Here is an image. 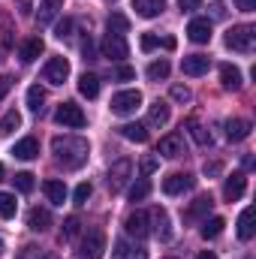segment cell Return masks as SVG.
<instances>
[{
	"label": "cell",
	"mask_w": 256,
	"mask_h": 259,
	"mask_svg": "<svg viewBox=\"0 0 256 259\" xmlns=\"http://www.w3.org/2000/svg\"><path fill=\"white\" fill-rule=\"evenodd\" d=\"M52 154H55L58 163H64L66 169H78V166L88 163L91 145L81 136H55L52 139Z\"/></svg>",
	"instance_id": "6da1fadb"
},
{
	"label": "cell",
	"mask_w": 256,
	"mask_h": 259,
	"mask_svg": "<svg viewBox=\"0 0 256 259\" xmlns=\"http://www.w3.org/2000/svg\"><path fill=\"white\" fill-rule=\"evenodd\" d=\"M253 39H256V27L250 24H235V27H229L226 30V46L232 49V52H253Z\"/></svg>",
	"instance_id": "7a4b0ae2"
},
{
	"label": "cell",
	"mask_w": 256,
	"mask_h": 259,
	"mask_svg": "<svg viewBox=\"0 0 256 259\" xmlns=\"http://www.w3.org/2000/svg\"><path fill=\"white\" fill-rule=\"evenodd\" d=\"M139 106H142V94H139V91H121V94H115V97H112V103H109L112 115H118V118L133 115Z\"/></svg>",
	"instance_id": "3957f363"
},
{
	"label": "cell",
	"mask_w": 256,
	"mask_h": 259,
	"mask_svg": "<svg viewBox=\"0 0 256 259\" xmlns=\"http://www.w3.org/2000/svg\"><path fill=\"white\" fill-rule=\"evenodd\" d=\"M55 121L61 124V127H69V130H78L88 124V118H84V112H81V106H75V103H61L58 106V112H55Z\"/></svg>",
	"instance_id": "277c9868"
},
{
	"label": "cell",
	"mask_w": 256,
	"mask_h": 259,
	"mask_svg": "<svg viewBox=\"0 0 256 259\" xmlns=\"http://www.w3.org/2000/svg\"><path fill=\"white\" fill-rule=\"evenodd\" d=\"M130 172H133V163H130L127 157H121V160H115L112 166H109V190H124V184H127Z\"/></svg>",
	"instance_id": "5b68a950"
},
{
	"label": "cell",
	"mask_w": 256,
	"mask_h": 259,
	"mask_svg": "<svg viewBox=\"0 0 256 259\" xmlns=\"http://www.w3.org/2000/svg\"><path fill=\"white\" fill-rule=\"evenodd\" d=\"M106 253V235L100 229L88 232V238L81 241V259H103Z\"/></svg>",
	"instance_id": "8992f818"
},
{
	"label": "cell",
	"mask_w": 256,
	"mask_h": 259,
	"mask_svg": "<svg viewBox=\"0 0 256 259\" xmlns=\"http://www.w3.org/2000/svg\"><path fill=\"white\" fill-rule=\"evenodd\" d=\"M124 226H127V235H133V238H148L151 235V217L145 211H133L124 220Z\"/></svg>",
	"instance_id": "52a82bcc"
},
{
	"label": "cell",
	"mask_w": 256,
	"mask_h": 259,
	"mask_svg": "<svg viewBox=\"0 0 256 259\" xmlns=\"http://www.w3.org/2000/svg\"><path fill=\"white\" fill-rule=\"evenodd\" d=\"M193 184H196L193 175H187V172H172L169 178H163V193L178 196V193H184V190H190Z\"/></svg>",
	"instance_id": "ba28073f"
},
{
	"label": "cell",
	"mask_w": 256,
	"mask_h": 259,
	"mask_svg": "<svg viewBox=\"0 0 256 259\" xmlns=\"http://www.w3.org/2000/svg\"><path fill=\"white\" fill-rule=\"evenodd\" d=\"M42 75H46V81H52V84H64L66 78H69V61L66 58H52L46 69H42Z\"/></svg>",
	"instance_id": "9c48e42d"
},
{
	"label": "cell",
	"mask_w": 256,
	"mask_h": 259,
	"mask_svg": "<svg viewBox=\"0 0 256 259\" xmlns=\"http://www.w3.org/2000/svg\"><path fill=\"white\" fill-rule=\"evenodd\" d=\"M103 55H106V58H112V61H124V58L130 55L127 39H124L121 33H109V36H106V42H103Z\"/></svg>",
	"instance_id": "30bf717a"
},
{
	"label": "cell",
	"mask_w": 256,
	"mask_h": 259,
	"mask_svg": "<svg viewBox=\"0 0 256 259\" xmlns=\"http://www.w3.org/2000/svg\"><path fill=\"white\" fill-rule=\"evenodd\" d=\"M157 151H160L163 157H181V154H184V136H181V133L163 136L160 145H157Z\"/></svg>",
	"instance_id": "8fae6325"
},
{
	"label": "cell",
	"mask_w": 256,
	"mask_h": 259,
	"mask_svg": "<svg viewBox=\"0 0 256 259\" xmlns=\"http://www.w3.org/2000/svg\"><path fill=\"white\" fill-rule=\"evenodd\" d=\"M247 190V178L241 175V172H235L232 178H226V184H223V199L226 202H238L241 196Z\"/></svg>",
	"instance_id": "7c38bea8"
},
{
	"label": "cell",
	"mask_w": 256,
	"mask_h": 259,
	"mask_svg": "<svg viewBox=\"0 0 256 259\" xmlns=\"http://www.w3.org/2000/svg\"><path fill=\"white\" fill-rule=\"evenodd\" d=\"M208 66H211V61L205 58V55H187L184 61H181V69H184V75H205L208 72Z\"/></svg>",
	"instance_id": "4fadbf2b"
},
{
	"label": "cell",
	"mask_w": 256,
	"mask_h": 259,
	"mask_svg": "<svg viewBox=\"0 0 256 259\" xmlns=\"http://www.w3.org/2000/svg\"><path fill=\"white\" fill-rule=\"evenodd\" d=\"M187 36H190L193 42H208L211 39V21L208 18H193L190 24H187Z\"/></svg>",
	"instance_id": "5bb4252c"
},
{
	"label": "cell",
	"mask_w": 256,
	"mask_h": 259,
	"mask_svg": "<svg viewBox=\"0 0 256 259\" xmlns=\"http://www.w3.org/2000/svg\"><path fill=\"white\" fill-rule=\"evenodd\" d=\"M61 9H64V0H42V3H39V15H36V24H39V27L52 24Z\"/></svg>",
	"instance_id": "9a60e30c"
},
{
	"label": "cell",
	"mask_w": 256,
	"mask_h": 259,
	"mask_svg": "<svg viewBox=\"0 0 256 259\" xmlns=\"http://www.w3.org/2000/svg\"><path fill=\"white\" fill-rule=\"evenodd\" d=\"M148 217L154 220L160 241H172V223H169V214H166V208H154V214H148Z\"/></svg>",
	"instance_id": "2e32d148"
},
{
	"label": "cell",
	"mask_w": 256,
	"mask_h": 259,
	"mask_svg": "<svg viewBox=\"0 0 256 259\" xmlns=\"http://www.w3.org/2000/svg\"><path fill=\"white\" fill-rule=\"evenodd\" d=\"M133 9L142 18H157L166 9V0H133Z\"/></svg>",
	"instance_id": "e0dca14e"
},
{
	"label": "cell",
	"mask_w": 256,
	"mask_h": 259,
	"mask_svg": "<svg viewBox=\"0 0 256 259\" xmlns=\"http://www.w3.org/2000/svg\"><path fill=\"white\" fill-rule=\"evenodd\" d=\"M247 136H250V121H244V118L226 121V139L229 142H244Z\"/></svg>",
	"instance_id": "ac0fdd59"
},
{
	"label": "cell",
	"mask_w": 256,
	"mask_h": 259,
	"mask_svg": "<svg viewBox=\"0 0 256 259\" xmlns=\"http://www.w3.org/2000/svg\"><path fill=\"white\" fill-rule=\"evenodd\" d=\"M220 84L226 88V91H238L244 81H241V69L232 64H223L220 66Z\"/></svg>",
	"instance_id": "d6986e66"
},
{
	"label": "cell",
	"mask_w": 256,
	"mask_h": 259,
	"mask_svg": "<svg viewBox=\"0 0 256 259\" xmlns=\"http://www.w3.org/2000/svg\"><path fill=\"white\" fill-rule=\"evenodd\" d=\"M39 55H42V39H39V36L24 39V42H21V49H18V58H21L24 64H33Z\"/></svg>",
	"instance_id": "ffe728a7"
},
{
	"label": "cell",
	"mask_w": 256,
	"mask_h": 259,
	"mask_svg": "<svg viewBox=\"0 0 256 259\" xmlns=\"http://www.w3.org/2000/svg\"><path fill=\"white\" fill-rule=\"evenodd\" d=\"M169 118H172V112H169V106H166V103H160V100L148 109V127H166V124H169Z\"/></svg>",
	"instance_id": "44dd1931"
},
{
	"label": "cell",
	"mask_w": 256,
	"mask_h": 259,
	"mask_svg": "<svg viewBox=\"0 0 256 259\" xmlns=\"http://www.w3.org/2000/svg\"><path fill=\"white\" fill-rule=\"evenodd\" d=\"M36 154H39V142H36L33 136L15 142V148H12V157H18V160H33Z\"/></svg>",
	"instance_id": "7402d4cb"
},
{
	"label": "cell",
	"mask_w": 256,
	"mask_h": 259,
	"mask_svg": "<svg viewBox=\"0 0 256 259\" xmlns=\"http://www.w3.org/2000/svg\"><path fill=\"white\" fill-rule=\"evenodd\" d=\"M27 226H30L33 232H46V229L52 226V214H49L46 208H30V211H27Z\"/></svg>",
	"instance_id": "603a6c76"
},
{
	"label": "cell",
	"mask_w": 256,
	"mask_h": 259,
	"mask_svg": "<svg viewBox=\"0 0 256 259\" xmlns=\"http://www.w3.org/2000/svg\"><path fill=\"white\" fill-rule=\"evenodd\" d=\"M42 193L49 196L52 205H64L66 202V184L64 181H58V178H49V181L42 184Z\"/></svg>",
	"instance_id": "cb8c5ba5"
},
{
	"label": "cell",
	"mask_w": 256,
	"mask_h": 259,
	"mask_svg": "<svg viewBox=\"0 0 256 259\" xmlns=\"http://www.w3.org/2000/svg\"><path fill=\"white\" fill-rule=\"evenodd\" d=\"M78 94L88 97V100H97V97H100V78L91 75V72H84V75L78 78Z\"/></svg>",
	"instance_id": "d4e9b609"
},
{
	"label": "cell",
	"mask_w": 256,
	"mask_h": 259,
	"mask_svg": "<svg viewBox=\"0 0 256 259\" xmlns=\"http://www.w3.org/2000/svg\"><path fill=\"white\" fill-rule=\"evenodd\" d=\"M211 205H214L211 196H196V199L190 202V208H187L184 217H187V220H199V217H205V214L211 211Z\"/></svg>",
	"instance_id": "484cf974"
},
{
	"label": "cell",
	"mask_w": 256,
	"mask_h": 259,
	"mask_svg": "<svg viewBox=\"0 0 256 259\" xmlns=\"http://www.w3.org/2000/svg\"><path fill=\"white\" fill-rule=\"evenodd\" d=\"M238 238L241 241H250L253 238V208H244L238 214Z\"/></svg>",
	"instance_id": "4316f807"
},
{
	"label": "cell",
	"mask_w": 256,
	"mask_h": 259,
	"mask_svg": "<svg viewBox=\"0 0 256 259\" xmlns=\"http://www.w3.org/2000/svg\"><path fill=\"white\" fill-rule=\"evenodd\" d=\"M115 259H148V250L145 247H133L127 241H118L115 244Z\"/></svg>",
	"instance_id": "83f0119b"
},
{
	"label": "cell",
	"mask_w": 256,
	"mask_h": 259,
	"mask_svg": "<svg viewBox=\"0 0 256 259\" xmlns=\"http://www.w3.org/2000/svg\"><path fill=\"white\" fill-rule=\"evenodd\" d=\"M223 226H226V220L223 217H205V223H202V238H208V241H214V238H220L223 235Z\"/></svg>",
	"instance_id": "f1b7e54d"
},
{
	"label": "cell",
	"mask_w": 256,
	"mask_h": 259,
	"mask_svg": "<svg viewBox=\"0 0 256 259\" xmlns=\"http://www.w3.org/2000/svg\"><path fill=\"white\" fill-rule=\"evenodd\" d=\"M118 133L130 142H148V127L145 124H124V127H118Z\"/></svg>",
	"instance_id": "f546056e"
},
{
	"label": "cell",
	"mask_w": 256,
	"mask_h": 259,
	"mask_svg": "<svg viewBox=\"0 0 256 259\" xmlns=\"http://www.w3.org/2000/svg\"><path fill=\"white\" fill-rule=\"evenodd\" d=\"M187 130H190V136L196 139V145H202V148H205V145H211V133L202 127L196 118H190V121H187Z\"/></svg>",
	"instance_id": "4dcf8cb0"
},
{
	"label": "cell",
	"mask_w": 256,
	"mask_h": 259,
	"mask_svg": "<svg viewBox=\"0 0 256 259\" xmlns=\"http://www.w3.org/2000/svg\"><path fill=\"white\" fill-rule=\"evenodd\" d=\"M42 103H46V91H42L39 84H30V88H27V109H30V112H39Z\"/></svg>",
	"instance_id": "1f68e13d"
},
{
	"label": "cell",
	"mask_w": 256,
	"mask_h": 259,
	"mask_svg": "<svg viewBox=\"0 0 256 259\" xmlns=\"http://www.w3.org/2000/svg\"><path fill=\"white\" fill-rule=\"evenodd\" d=\"M15 211H18V202H15V196L12 193H0V217H15Z\"/></svg>",
	"instance_id": "d6a6232c"
},
{
	"label": "cell",
	"mask_w": 256,
	"mask_h": 259,
	"mask_svg": "<svg viewBox=\"0 0 256 259\" xmlns=\"http://www.w3.org/2000/svg\"><path fill=\"white\" fill-rule=\"evenodd\" d=\"M169 61H154V64L148 66V78L151 81H160V78H169Z\"/></svg>",
	"instance_id": "836d02e7"
},
{
	"label": "cell",
	"mask_w": 256,
	"mask_h": 259,
	"mask_svg": "<svg viewBox=\"0 0 256 259\" xmlns=\"http://www.w3.org/2000/svg\"><path fill=\"white\" fill-rule=\"evenodd\" d=\"M18 127H21V115H18V112H6V115L0 118V133H3V136H9L12 130H18Z\"/></svg>",
	"instance_id": "e575fe53"
},
{
	"label": "cell",
	"mask_w": 256,
	"mask_h": 259,
	"mask_svg": "<svg viewBox=\"0 0 256 259\" xmlns=\"http://www.w3.org/2000/svg\"><path fill=\"white\" fill-rule=\"evenodd\" d=\"M148 193H151V181L142 178V181H136L130 187V202H142V199H148Z\"/></svg>",
	"instance_id": "d590c367"
},
{
	"label": "cell",
	"mask_w": 256,
	"mask_h": 259,
	"mask_svg": "<svg viewBox=\"0 0 256 259\" xmlns=\"http://www.w3.org/2000/svg\"><path fill=\"white\" fill-rule=\"evenodd\" d=\"M127 27H130V21L121 15V12H112V15H109V33H121V36H124Z\"/></svg>",
	"instance_id": "8d00e7d4"
},
{
	"label": "cell",
	"mask_w": 256,
	"mask_h": 259,
	"mask_svg": "<svg viewBox=\"0 0 256 259\" xmlns=\"http://www.w3.org/2000/svg\"><path fill=\"white\" fill-rule=\"evenodd\" d=\"M12 181H15V190H18V193H30V190H33V175H30V172H18Z\"/></svg>",
	"instance_id": "74e56055"
},
{
	"label": "cell",
	"mask_w": 256,
	"mask_h": 259,
	"mask_svg": "<svg viewBox=\"0 0 256 259\" xmlns=\"http://www.w3.org/2000/svg\"><path fill=\"white\" fill-rule=\"evenodd\" d=\"M172 100H175V103H190L193 100L190 88H187V84H172Z\"/></svg>",
	"instance_id": "f35d334b"
},
{
	"label": "cell",
	"mask_w": 256,
	"mask_h": 259,
	"mask_svg": "<svg viewBox=\"0 0 256 259\" xmlns=\"http://www.w3.org/2000/svg\"><path fill=\"white\" fill-rule=\"evenodd\" d=\"M91 193H94V187H91V184H78V187H75V193H72V202H75V205H84V202L91 199Z\"/></svg>",
	"instance_id": "ab89813d"
},
{
	"label": "cell",
	"mask_w": 256,
	"mask_h": 259,
	"mask_svg": "<svg viewBox=\"0 0 256 259\" xmlns=\"http://www.w3.org/2000/svg\"><path fill=\"white\" fill-rule=\"evenodd\" d=\"M72 27H75V21H72V18H61V21H58V27H55V36H58V39H66V36L72 33Z\"/></svg>",
	"instance_id": "60d3db41"
},
{
	"label": "cell",
	"mask_w": 256,
	"mask_h": 259,
	"mask_svg": "<svg viewBox=\"0 0 256 259\" xmlns=\"http://www.w3.org/2000/svg\"><path fill=\"white\" fill-rule=\"evenodd\" d=\"M78 229H81L78 217H66V220H64V235H66V238H75V235H78Z\"/></svg>",
	"instance_id": "b9f144b4"
},
{
	"label": "cell",
	"mask_w": 256,
	"mask_h": 259,
	"mask_svg": "<svg viewBox=\"0 0 256 259\" xmlns=\"http://www.w3.org/2000/svg\"><path fill=\"white\" fill-rule=\"evenodd\" d=\"M157 166H160L157 157H145V160L139 163V172H142V175H151V172H157Z\"/></svg>",
	"instance_id": "7bdbcfd3"
},
{
	"label": "cell",
	"mask_w": 256,
	"mask_h": 259,
	"mask_svg": "<svg viewBox=\"0 0 256 259\" xmlns=\"http://www.w3.org/2000/svg\"><path fill=\"white\" fill-rule=\"evenodd\" d=\"M157 42H160V39H157L154 33H142V39H139L142 52H154V49H157Z\"/></svg>",
	"instance_id": "ee69618b"
},
{
	"label": "cell",
	"mask_w": 256,
	"mask_h": 259,
	"mask_svg": "<svg viewBox=\"0 0 256 259\" xmlns=\"http://www.w3.org/2000/svg\"><path fill=\"white\" fill-rule=\"evenodd\" d=\"M81 55H84V61H94L97 58V52H94V42H91V36L81 42Z\"/></svg>",
	"instance_id": "f6af8a7d"
},
{
	"label": "cell",
	"mask_w": 256,
	"mask_h": 259,
	"mask_svg": "<svg viewBox=\"0 0 256 259\" xmlns=\"http://www.w3.org/2000/svg\"><path fill=\"white\" fill-rule=\"evenodd\" d=\"M202 172H205L208 178H214V175H220V172H223V163H217V160H214V163H205V169H202Z\"/></svg>",
	"instance_id": "bcb514c9"
},
{
	"label": "cell",
	"mask_w": 256,
	"mask_h": 259,
	"mask_svg": "<svg viewBox=\"0 0 256 259\" xmlns=\"http://www.w3.org/2000/svg\"><path fill=\"white\" fill-rule=\"evenodd\" d=\"M202 6V0H178V9L181 12H193V9H199Z\"/></svg>",
	"instance_id": "7dc6e473"
},
{
	"label": "cell",
	"mask_w": 256,
	"mask_h": 259,
	"mask_svg": "<svg viewBox=\"0 0 256 259\" xmlns=\"http://www.w3.org/2000/svg\"><path fill=\"white\" fill-rule=\"evenodd\" d=\"M118 78H121V81H133V78H136V69H133V66H118Z\"/></svg>",
	"instance_id": "c3c4849f"
},
{
	"label": "cell",
	"mask_w": 256,
	"mask_h": 259,
	"mask_svg": "<svg viewBox=\"0 0 256 259\" xmlns=\"http://www.w3.org/2000/svg\"><path fill=\"white\" fill-rule=\"evenodd\" d=\"M9 88H12V78H9V75H0V100L9 94Z\"/></svg>",
	"instance_id": "681fc988"
},
{
	"label": "cell",
	"mask_w": 256,
	"mask_h": 259,
	"mask_svg": "<svg viewBox=\"0 0 256 259\" xmlns=\"http://www.w3.org/2000/svg\"><path fill=\"white\" fill-rule=\"evenodd\" d=\"M238 9H241V12H253L256 0H238Z\"/></svg>",
	"instance_id": "f907efd6"
},
{
	"label": "cell",
	"mask_w": 256,
	"mask_h": 259,
	"mask_svg": "<svg viewBox=\"0 0 256 259\" xmlns=\"http://www.w3.org/2000/svg\"><path fill=\"white\" fill-rule=\"evenodd\" d=\"M15 6H18L21 15H30V0H15Z\"/></svg>",
	"instance_id": "816d5d0a"
},
{
	"label": "cell",
	"mask_w": 256,
	"mask_h": 259,
	"mask_svg": "<svg viewBox=\"0 0 256 259\" xmlns=\"http://www.w3.org/2000/svg\"><path fill=\"white\" fill-rule=\"evenodd\" d=\"M196 259H217V256H214V250H202Z\"/></svg>",
	"instance_id": "f5cc1de1"
},
{
	"label": "cell",
	"mask_w": 256,
	"mask_h": 259,
	"mask_svg": "<svg viewBox=\"0 0 256 259\" xmlns=\"http://www.w3.org/2000/svg\"><path fill=\"white\" fill-rule=\"evenodd\" d=\"M39 259H58V253H42Z\"/></svg>",
	"instance_id": "db71d44e"
},
{
	"label": "cell",
	"mask_w": 256,
	"mask_h": 259,
	"mask_svg": "<svg viewBox=\"0 0 256 259\" xmlns=\"http://www.w3.org/2000/svg\"><path fill=\"white\" fill-rule=\"evenodd\" d=\"M0 178H3V163H0Z\"/></svg>",
	"instance_id": "11a10c76"
},
{
	"label": "cell",
	"mask_w": 256,
	"mask_h": 259,
	"mask_svg": "<svg viewBox=\"0 0 256 259\" xmlns=\"http://www.w3.org/2000/svg\"><path fill=\"white\" fill-rule=\"evenodd\" d=\"M169 259H172V256H169Z\"/></svg>",
	"instance_id": "9f6ffc18"
}]
</instances>
